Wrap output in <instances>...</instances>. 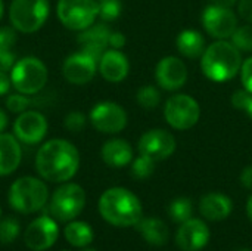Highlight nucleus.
Masks as SVG:
<instances>
[{
    "label": "nucleus",
    "instance_id": "f257e3e1",
    "mask_svg": "<svg viewBox=\"0 0 252 251\" xmlns=\"http://www.w3.org/2000/svg\"><path fill=\"white\" fill-rule=\"evenodd\" d=\"M35 169L40 178L47 182H69L80 169V152L66 139H50L38 148Z\"/></svg>",
    "mask_w": 252,
    "mask_h": 251
},
{
    "label": "nucleus",
    "instance_id": "f03ea898",
    "mask_svg": "<svg viewBox=\"0 0 252 251\" xmlns=\"http://www.w3.org/2000/svg\"><path fill=\"white\" fill-rule=\"evenodd\" d=\"M97 209L103 220L117 228L136 226L143 216L137 195L121 186L106 189L99 198Z\"/></svg>",
    "mask_w": 252,
    "mask_h": 251
},
{
    "label": "nucleus",
    "instance_id": "7ed1b4c3",
    "mask_svg": "<svg viewBox=\"0 0 252 251\" xmlns=\"http://www.w3.org/2000/svg\"><path fill=\"white\" fill-rule=\"evenodd\" d=\"M242 52L229 40H216L205 47L201 56L204 75L214 83H224L241 72Z\"/></svg>",
    "mask_w": 252,
    "mask_h": 251
},
{
    "label": "nucleus",
    "instance_id": "20e7f679",
    "mask_svg": "<svg viewBox=\"0 0 252 251\" xmlns=\"http://www.w3.org/2000/svg\"><path fill=\"white\" fill-rule=\"evenodd\" d=\"M10 207L22 215H31L41 210L49 200V189L41 179L34 176H22L9 188Z\"/></svg>",
    "mask_w": 252,
    "mask_h": 251
},
{
    "label": "nucleus",
    "instance_id": "39448f33",
    "mask_svg": "<svg viewBox=\"0 0 252 251\" xmlns=\"http://www.w3.org/2000/svg\"><path fill=\"white\" fill-rule=\"evenodd\" d=\"M46 64L35 56H25L15 62L10 70V81L16 92L31 96L41 92L47 83Z\"/></svg>",
    "mask_w": 252,
    "mask_h": 251
},
{
    "label": "nucleus",
    "instance_id": "423d86ee",
    "mask_svg": "<svg viewBox=\"0 0 252 251\" xmlns=\"http://www.w3.org/2000/svg\"><path fill=\"white\" fill-rule=\"evenodd\" d=\"M49 12V0H12L9 6V19L16 31L31 34L46 24Z\"/></svg>",
    "mask_w": 252,
    "mask_h": 251
},
{
    "label": "nucleus",
    "instance_id": "0eeeda50",
    "mask_svg": "<svg viewBox=\"0 0 252 251\" xmlns=\"http://www.w3.org/2000/svg\"><path fill=\"white\" fill-rule=\"evenodd\" d=\"M86 206V192L84 189L72 182H65L61 185L52 195L49 212L55 220L69 222L74 220Z\"/></svg>",
    "mask_w": 252,
    "mask_h": 251
},
{
    "label": "nucleus",
    "instance_id": "6e6552de",
    "mask_svg": "<svg viewBox=\"0 0 252 251\" xmlns=\"http://www.w3.org/2000/svg\"><path fill=\"white\" fill-rule=\"evenodd\" d=\"M56 13L61 24L72 31H83L99 18L97 0H59Z\"/></svg>",
    "mask_w": 252,
    "mask_h": 251
},
{
    "label": "nucleus",
    "instance_id": "1a4fd4ad",
    "mask_svg": "<svg viewBox=\"0 0 252 251\" xmlns=\"http://www.w3.org/2000/svg\"><path fill=\"white\" fill-rule=\"evenodd\" d=\"M164 118L174 130H189L201 118V107L195 98L186 93H176L165 101Z\"/></svg>",
    "mask_w": 252,
    "mask_h": 251
},
{
    "label": "nucleus",
    "instance_id": "9d476101",
    "mask_svg": "<svg viewBox=\"0 0 252 251\" xmlns=\"http://www.w3.org/2000/svg\"><path fill=\"white\" fill-rule=\"evenodd\" d=\"M89 121L100 133L117 135L126 129L128 117L126 109L120 104L111 101H102L97 102L90 109Z\"/></svg>",
    "mask_w": 252,
    "mask_h": 251
},
{
    "label": "nucleus",
    "instance_id": "9b49d317",
    "mask_svg": "<svg viewBox=\"0 0 252 251\" xmlns=\"http://www.w3.org/2000/svg\"><path fill=\"white\" fill-rule=\"evenodd\" d=\"M205 33L216 40H227L238 28V16L232 7L208 4L201 16Z\"/></svg>",
    "mask_w": 252,
    "mask_h": 251
},
{
    "label": "nucleus",
    "instance_id": "f8f14e48",
    "mask_svg": "<svg viewBox=\"0 0 252 251\" xmlns=\"http://www.w3.org/2000/svg\"><path fill=\"white\" fill-rule=\"evenodd\" d=\"M176 138L165 129H151L145 132L139 142V154L152 158L154 161H164L170 158L176 151Z\"/></svg>",
    "mask_w": 252,
    "mask_h": 251
},
{
    "label": "nucleus",
    "instance_id": "ddd939ff",
    "mask_svg": "<svg viewBox=\"0 0 252 251\" xmlns=\"http://www.w3.org/2000/svg\"><path fill=\"white\" fill-rule=\"evenodd\" d=\"M49 123L46 117L34 109H27L21 112L13 123L15 138L25 145L41 143L47 135Z\"/></svg>",
    "mask_w": 252,
    "mask_h": 251
},
{
    "label": "nucleus",
    "instance_id": "4468645a",
    "mask_svg": "<svg viewBox=\"0 0 252 251\" xmlns=\"http://www.w3.org/2000/svg\"><path fill=\"white\" fill-rule=\"evenodd\" d=\"M59 237V228L53 217L41 216L32 220L25 232H24V243L32 251L49 250Z\"/></svg>",
    "mask_w": 252,
    "mask_h": 251
},
{
    "label": "nucleus",
    "instance_id": "2eb2a0df",
    "mask_svg": "<svg viewBox=\"0 0 252 251\" xmlns=\"http://www.w3.org/2000/svg\"><path fill=\"white\" fill-rule=\"evenodd\" d=\"M155 81L158 87L176 92L188 81V67L179 56H164L155 65Z\"/></svg>",
    "mask_w": 252,
    "mask_h": 251
},
{
    "label": "nucleus",
    "instance_id": "dca6fc26",
    "mask_svg": "<svg viewBox=\"0 0 252 251\" xmlns=\"http://www.w3.org/2000/svg\"><path fill=\"white\" fill-rule=\"evenodd\" d=\"M96 71L97 61L83 50L69 55L62 65V74L65 80L75 86H83L92 81L96 75Z\"/></svg>",
    "mask_w": 252,
    "mask_h": 251
},
{
    "label": "nucleus",
    "instance_id": "f3484780",
    "mask_svg": "<svg viewBox=\"0 0 252 251\" xmlns=\"http://www.w3.org/2000/svg\"><path fill=\"white\" fill-rule=\"evenodd\" d=\"M210 241V228L201 219L190 217L189 220L180 223L176 234V244L183 251L202 250Z\"/></svg>",
    "mask_w": 252,
    "mask_h": 251
},
{
    "label": "nucleus",
    "instance_id": "a211bd4d",
    "mask_svg": "<svg viewBox=\"0 0 252 251\" xmlns=\"http://www.w3.org/2000/svg\"><path fill=\"white\" fill-rule=\"evenodd\" d=\"M111 28L100 22V24H93L89 28L80 31L77 43L81 46V50L94 58L97 62L103 52L109 47V36H111Z\"/></svg>",
    "mask_w": 252,
    "mask_h": 251
},
{
    "label": "nucleus",
    "instance_id": "6ab92c4d",
    "mask_svg": "<svg viewBox=\"0 0 252 251\" xmlns=\"http://www.w3.org/2000/svg\"><path fill=\"white\" fill-rule=\"evenodd\" d=\"M97 70L106 81L120 83L128 75L130 62L120 49H106L97 62Z\"/></svg>",
    "mask_w": 252,
    "mask_h": 251
},
{
    "label": "nucleus",
    "instance_id": "aec40b11",
    "mask_svg": "<svg viewBox=\"0 0 252 251\" xmlns=\"http://www.w3.org/2000/svg\"><path fill=\"white\" fill-rule=\"evenodd\" d=\"M100 157L106 166L114 169H121L131 164L134 158L133 146L126 139H120V138L109 139L102 145Z\"/></svg>",
    "mask_w": 252,
    "mask_h": 251
},
{
    "label": "nucleus",
    "instance_id": "412c9836",
    "mask_svg": "<svg viewBox=\"0 0 252 251\" xmlns=\"http://www.w3.org/2000/svg\"><path fill=\"white\" fill-rule=\"evenodd\" d=\"M233 210V201L221 192H210L199 201L201 215L211 222H221L230 216Z\"/></svg>",
    "mask_w": 252,
    "mask_h": 251
},
{
    "label": "nucleus",
    "instance_id": "4be33fe9",
    "mask_svg": "<svg viewBox=\"0 0 252 251\" xmlns=\"http://www.w3.org/2000/svg\"><path fill=\"white\" fill-rule=\"evenodd\" d=\"M21 142L10 133H0V176L12 175L21 164Z\"/></svg>",
    "mask_w": 252,
    "mask_h": 251
},
{
    "label": "nucleus",
    "instance_id": "5701e85b",
    "mask_svg": "<svg viewBox=\"0 0 252 251\" xmlns=\"http://www.w3.org/2000/svg\"><path fill=\"white\" fill-rule=\"evenodd\" d=\"M176 47H177V52L183 55L185 58H189V59L201 58L207 47L205 37L198 30H192V28L183 30L177 34Z\"/></svg>",
    "mask_w": 252,
    "mask_h": 251
},
{
    "label": "nucleus",
    "instance_id": "b1692460",
    "mask_svg": "<svg viewBox=\"0 0 252 251\" xmlns=\"http://www.w3.org/2000/svg\"><path fill=\"white\" fill-rule=\"evenodd\" d=\"M139 229V234L142 235V238L154 246V247H162L167 244L168 237H170V231L168 226L158 217H142L140 222L136 225Z\"/></svg>",
    "mask_w": 252,
    "mask_h": 251
},
{
    "label": "nucleus",
    "instance_id": "393cba45",
    "mask_svg": "<svg viewBox=\"0 0 252 251\" xmlns=\"http://www.w3.org/2000/svg\"><path fill=\"white\" fill-rule=\"evenodd\" d=\"M63 235H65V240L72 247H80V249L92 244V241L94 238L92 226L86 222H81V220H71L65 226Z\"/></svg>",
    "mask_w": 252,
    "mask_h": 251
},
{
    "label": "nucleus",
    "instance_id": "a878e982",
    "mask_svg": "<svg viewBox=\"0 0 252 251\" xmlns=\"http://www.w3.org/2000/svg\"><path fill=\"white\" fill-rule=\"evenodd\" d=\"M168 216L171 217L173 222L176 223H183L192 217L193 213V206L192 201L186 197H179L173 200L168 206Z\"/></svg>",
    "mask_w": 252,
    "mask_h": 251
},
{
    "label": "nucleus",
    "instance_id": "bb28decb",
    "mask_svg": "<svg viewBox=\"0 0 252 251\" xmlns=\"http://www.w3.org/2000/svg\"><path fill=\"white\" fill-rule=\"evenodd\" d=\"M136 101L137 104L143 108V109H148V111H152L155 109L159 102H161V92L157 86L154 84H146V86H142L137 93H136Z\"/></svg>",
    "mask_w": 252,
    "mask_h": 251
},
{
    "label": "nucleus",
    "instance_id": "cd10ccee",
    "mask_svg": "<svg viewBox=\"0 0 252 251\" xmlns=\"http://www.w3.org/2000/svg\"><path fill=\"white\" fill-rule=\"evenodd\" d=\"M155 163L152 158L146 157V155H139L136 158H133L131 161V176L137 180H145L149 179L154 172H155Z\"/></svg>",
    "mask_w": 252,
    "mask_h": 251
},
{
    "label": "nucleus",
    "instance_id": "c85d7f7f",
    "mask_svg": "<svg viewBox=\"0 0 252 251\" xmlns=\"http://www.w3.org/2000/svg\"><path fill=\"white\" fill-rule=\"evenodd\" d=\"M230 41L241 50V52H252V24L241 25L235 30L230 37Z\"/></svg>",
    "mask_w": 252,
    "mask_h": 251
},
{
    "label": "nucleus",
    "instance_id": "c756f323",
    "mask_svg": "<svg viewBox=\"0 0 252 251\" xmlns=\"http://www.w3.org/2000/svg\"><path fill=\"white\" fill-rule=\"evenodd\" d=\"M19 231H21V226L15 217H6L0 220V243L1 244L13 243L18 238Z\"/></svg>",
    "mask_w": 252,
    "mask_h": 251
},
{
    "label": "nucleus",
    "instance_id": "7c9ffc66",
    "mask_svg": "<svg viewBox=\"0 0 252 251\" xmlns=\"http://www.w3.org/2000/svg\"><path fill=\"white\" fill-rule=\"evenodd\" d=\"M123 10L121 0H100L99 1V18L105 22L115 21Z\"/></svg>",
    "mask_w": 252,
    "mask_h": 251
},
{
    "label": "nucleus",
    "instance_id": "2f4dec72",
    "mask_svg": "<svg viewBox=\"0 0 252 251\" xmlns=\"http://www.w3.org/2000/svg\"><path fill=\"white\" fill-rule=\"evenodd\" d=\"M6 108L13 112V114H21L24 111H27L30 108V105L32 104V101L27 96V95H22L19 92L16 93H10V95H6Z\"/></svg>",
    "mask_w": 252,
    "mask_h": 251
},
{
    "label": "nucleus",
    "instance_id": "473e14b6",
    "mask_svg": "<svg viewBox=\"0 0 252 251\" xmlns=\"http://www.w3.org/2000/svg\"><path fill=\"white\" fill-rule=\"evenodd\" d=\"M232 105L239 109L245 111L252 120V93L247 89H239L232 95Z\"/></svg>",
    "mask_w": 252,
    "mask_h": 251
},
{
    "label": "nucleus",
    "instance_id": "72a5a7b5",
    "mask_svg": "<svg viewBox=\"0 0 252 251\" xmlns=\"http://www.w3.org/2000/svg\"><path fill=\"white\" fill-rule=\"evenodd\" d=\"M87 124V117L80 112V111H72L69 114L65 115V120H63V126L66 130L72 132V133H78L81 132Z\"/></svg>",
    "mask_w": 252,
    "mask_h": 251
},
{
    "label": "nucleus",
    "instance_id": "f704fd0d",
    "mask_svg": "<svg viewBox=\"0 0 252 251\" xmlns=\"http://www.w3.org/2000/svg\"><path fill=\"white\" fill-rule=\"evenodd\" d=\"M16 40L18 34L13 27H0V49H12Z\"/></svg>",
    "mask_w": 252,
    "mask_h": 251
},
{
    "label": "nucleus",
    "instance_id": "c9c22d12",
    "mask_svg": "<svg viewBox=\"0 0 252 251\" xmlns=\"http://www.w3.org/2000/svg\"><path fill=\"white\" fill-rule=\"evenodd\" d=\"M241 81L244 84V89L252 93V56L245 59L241 67Z\"/></svg>",
    "mask_w": 252,
    "mask_h": 251
},
{
    "label": "nucleus",
    "instance_id": "e433bc0d",
    "mask_svg": "<svg viewBox=\"0 0 252 251\" xmlns=\"http://www.w3.org/2000/svg\"><path fill=\"white\" fill-rule=\"evenodd\" d=\"M16 62V56L10 49H0V72H7Z\"/></svg>",
    "mask_w": 252,
    "mask_h": 251
},
{
    "label": "nucleus",
    "instance_id": "4c0bfd02",
    "mask_svg": "<svg viewBox=\"0 0 252 251\" xmlns=\"http://www.w3.org/2000/svg\"><path fill=\"white\" fill-rule=\"evenodd\" d=\"M238 15L252 24V0H239L238 1Z\"/></svg>",
    "mask_w": 252,
    "mask_h": 251
},
{
    "label": "nucleus",
    "instance_id": "58836bf2",
    "mask_svg": "<svg viewBox=\"0 0 252 251\" xmlns=\"http://www.w3.org/2000/svg\"><path fill=\"white\" fill-rule=\"evenodd\" d=\"M126 36L120 31H112L109 36V47L112 49H121L126 46Z\"/></svg>",
    "mask_w": 252,
    "mask_h": 251
},
{
    "label": "nucleus",
    "instance_id": "ea45409f",
    "mask_svg": "<svg viewBox=\"0 0 252 251\" xmlns=\"http://www.w3.org/2000/svg\"><path fill=\"white\" fill-rule=\"evenodd\" d=\"M239 180H241V183H242L244 188L252 191V164L251 166H247V167L242 170V173H241V176H239Z\"/></svg>",
    "mask_w": 252,
    "mask_h": 251
},
{
    "label": "nucleus",
    "instance_id": "a19ab883",
    "mask_svg": "<svg viewBox=\"0 0 252 251\" xmlns=\"http://www.w3.org/2000/svg\"><path fill=\"white\" fill-rule=\"evenodd\" d=\"M10 86H12L10 77H9L6 72H0V96L9 95Z\"/></svg>",
    "mask_w": 252,
    "mask_h": 251
},
{
    "label": "nucleus",
    "instance_id": "79ce46f5",
    "mask_svg": "<svg viewBox=\"0 0 252 251\" xmlns=\"http://www.w3.org/2000/svg\"><path fill=\"white\" fill-rule=\"evenodd\" d=\"M7 124H9L7 114H6V111H3V109L0 108V133H3V132L7 129Z\"/></svg>",
    "mask_w": 252,
    "mask_h": 251
},
{
    "label": "nucleus",
    "instance_id": "37998d69",
    "mask_svg": "<svg viewBox=\"0 0 252 251\" xmlns=\"http://www.w3.org/2000/svg\"><path fill=\"white\" fill-rule=\"evenodd\" d=\"M213 4L217 6H223V7H233L235 4H238L239 0H210Z\"/></svg>",
    "mask_w": 252,
    "mask_h": 251
},
{
    "label": "nucleus",
    "instance_id": "c03bdc74",
    "mask_svg": "<svg viewBox=\"0 0 252 251\" xmlns=\"http://www.w3.org/2000/svg\"><path fill=\"white\" fill-rule=\"evenodd\" d=\"M247 215H248L250 220L252 222V195L248 198V201H247Z\"/></svg>",
    "mask_w": 252,
    "mask_h": 251
},
{
    "label": "nucleus",
    "instance_id": "a18cd8bd",
    "mask_svg": "<svg viewBox=\"0 0 252 251\" xmlns=\"http://www.w3.org/2000/svg\"><path fill=\"white\" fill-rule=\"evenodd\" d=\"M3 13H4V4H3V0H0V21L3 18Z\"/></svg>",
    "mask_w": 252,
    "mask_h": 251
},
{
    "label": "nucleus",
    "instance_id": "49530a36",
    "mask_svg": "<svg viewBox=\"0 0 252 251\" xmlns=\"http://www.w3.org/2000/svg\"><path fill=\"white\" fill-rule=\"evenodd\" d=\"M81 251H97V250H94V249H89V247H83V250Z\"/></svg>",
    "mask_w": 252,
    "mask_h": 251
},
{
    "label": "nucleus",
    "instance_id": "de8ad7c7",
    "mask_svg": "<svg viewBox=\"0 0 252 251\" xmlns=\"http://www.w3.org/2000/svg\"><path fill=\"white\" fill-rule=\"evenodd\" d=\"M236 251H251L250 249H239V250H236Z\"/></svg>",
    "mask_w": 252,
    "mask_h": 251
},
{
    "label": "nucleus",
    "instance_id": "09e8293b",
    "mask_svg": "<svg viewBox=\"0 0 252 251\" xmlns=\"http://www.w3.org/2000/svg\"><path fill=\"white\" fill-rule=\"evenodd\" d=\"M0 217H1V207H0Z\"/></svg>",
    "mask_w": 252,
    "mask_h": 251
},
{
    "label": "nucleus",
    "instance_id": "8fccbe9b",
    "mask_svg": "<svg viewBox=\"0 0 252 251\" xmlns=\"http://www.w3.org/2000/svg\"><path fill=\"white\" fill-rule=\"evenodd\" d=\"M62 251H68V250H62Z\"/></svg>",
    "mask_w": 252,
    "mask_h": 251
},
{
    "label": "nucleus",
    "instance_id": "3c124183",
    "mask_svg": "<svg viewBox=\"0 0 252 251\" xmlns=\"http://www.w3.org/2000/svg\"><path fill=\"white\" fill-rule=\"evenodd\" d=\"M97 1H100V0H97Z\"/></svg>",
    "mask_w": 252,
    "mask_h": 251
}]
</instances>
